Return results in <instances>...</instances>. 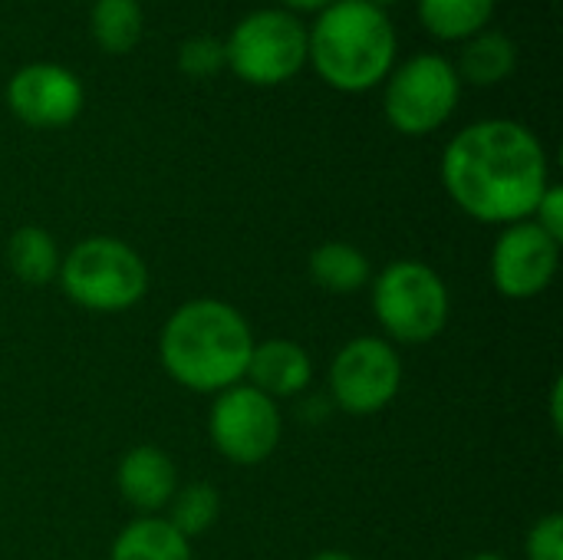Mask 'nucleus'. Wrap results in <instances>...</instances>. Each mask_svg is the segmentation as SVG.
<instances>
[{
    "label": "nucleus",
    "mask_w": 563,
    "mask_h": 560,
    "mask_svg": "<svg viewBox=\"0 0 563 560\" xmlns=\"http://www.w3.org/2000/svg\"><path fill=\"white\" fill-rule=\"evenodd\" d=\"M442 185L475 221H528L548 191V152L541 139L511 119L465 125L442 152Z\"/></svg>",
    "instance_id": "obj_1"
},
{
    "label": "nucleus",
    "mask_w": 563,
    "mask_h": 560,
    "mask_svg": "<svg viewBox=\"0 0 563 560\" xmlns=\"http://www.w3.org/2000/svg\"><path fill=\"white\" fill-rule=\"evenodd\" d=\"M254 337L247 320L221 300H191L178 307L158 337L165 373L195 393H224L247 373Z\"/></svg>",
    "instance_id": "obj_2"
},
{
    "label": "nucleus",
    "mask_w": 563,
    "mask_h": 560,
    "mask_svg": "<svg viewBox=\"0 0 563 560\" xmlns=\"http://www.w3.org/2000/svg\"><path fill=\"white\" fill-rule=\"evenodd\" d=\"M307 59L340 92H366L396 66V26L369 0H336L307 30Z\"/></svg>",
    "instance_id": "obj_3"
},
{
    "label": "nucleus",
    "mask_w": 563,
    "mask_h": 560,
    "mask_svg": "<svg viewBox=\"0 0 563 560\" xmlns=\"http://www.w3.org/2000/svg\"><path fill=\"white\" fill-rule=\"evenodd\" d=\"M59 281L69 300L96 314L135 307L148 287V267L135 248L115 238H86L59 261Z\"/></svg>",
    "instance_id": "obj_4"
},
{
    "label": "nucleus",
    "mask_w": 563,
    "mask_h": 560,
    "mask_svg": "<svg viewBox=\"0 0 563 560\" xmlns=\"http://www.w3.org/2000/svg\"><path fill=\"white\" fill-rule=\"evenodd\" d=\"M307 63V26L284 7H264L234 23L224 66L251 86H280Z\"/></svg>",
    "instance_id": "obj_5"
},
{
    "label": "nucleus",
    "mask_w": 563,
    "mask_h": 560,
    "mask_svg": "<svg viewBox=\"0 0 563 560\" xmlns=\"http://www.w3.org/2000/svg\"><path fill=\"white\" fill-rule=\"evenodd\" d=\"M373 310L393 340L419 347L445 330L449 287L429 264L396 261L373 284Z\"/></svg>",
    "instance_id": "obj_6"
},
{
    "label": "nucleus",
    "mask_w": 563,
    "mask_h": 560,
    "mask_svg": "<svg viewBox=\"0 0 563 560\" xmlns=\"http://www.w3.org/2000/svg\"><path fill=\"white\" fill-rule=\"evenodd\" d=\"M462 79L455 63L442 53H416L386 76L383 109L396 132L429 135L442 129L459 109Z\"/></svg>",
    "instance_id": "obj_7"
},
{
    "label": "nucleus",
    "mask_w": 563,
    "mask_h": 560,
    "mask_svg": "<svg viewBox=\"0 0 563 560\" xmlns=\"http://www.w3.org/2000/svg\"><path fill=\"white\" fill-rule=\"evenodd\" d=\"M208 432L214 449L234 465H257L274 455L280 442V409L254 386H231L218 393Z\"/></svg>",
    "instance_id": "obj_8"
},
{
    "label": "nucleus",
    "mask_w": 563,
    "mask_h": 560,
    "mask_svg": "<svg viewBox=\"0 0 563 560\" xmlns=\"http://www.w3.org/2000/svg\"><path fill=\"white\" fill-rule=\"evenodd\" d=\"M402 386V360L379 337L350 340L330 366V393L340 409L369 416L386 409Z\"/></svg>",
    "instance_id": "obj_9"
},
{
    "label": "nucleus",
    "mask_w": 563,
    "mask_h": 560,
    "mask_svg": "<svg viewBox=\"0 0 563 560\" xmlns=\"http://www.w3.org/2000/svg\"><path fill=\"white\" fill-rule=\"evenodd\" d=\"M561 267V244L531 218L501 231L492 251V281L508 300H531L544 294Z\"/></svg>",
    "instance_id": "obj_10"
},
{
    "label": "nucleus",
    "mask_w": 563,
    "mask_h": 560,
    "mask_svg": "<svg viewBox=\"0 0 563 560\" xmlns=\"http://www.w3.org/2000/svg\"><path fill=\"white\" fill-rule=\"evenodd\" d=\"M82 102L79 76L59 63H26L7 83V106L30 129H63L82 112Z\"/></svg>",
    "instance_id": "obj_11"
},
{
    "label": "nucleus",
    "mask_w": 563,
    "mask_h": 560,
    "mask_svg": "<svg viewBox=\"0 0 563 560\" xmlns=\"http://www.w3.org/2000/svg\"><path fill=\"white\" fill-rule=\"evenodd\" d=\"M257 393H264L267 399H290L297 393H303L313 380V363L307 356V350L294 340H264L254 343L251 360H247V373H244Z\"/></svg>",
    "instance_id": "obj_12"
},
{
    "label": "nucleus",
    "mask_w": 563,
    "mask_h": 560,
    "mask_svg": "<svg viewBox=\"0 0 563 560\" xmlns=\"http://www.w3.org/2000/svg\"><path fill=\"white\" fill-rule=\"evenodd\" d=\"M115 485L135 512L155 515L175 495V462L155 446H135L119 462Z\"/></svg>",
    "instance_id": "obj_13"
},
{
    "label": "nucleus",
    "mask_w": 563,
    "mask_h": 560,
    "mask_svg": "<svg viewBox=\"0 0 563 560\" xmlns=\"http://www.w3.org/2000/svg\"><path fill=\"white\" fill-rule=\"evenodd\" d=\"M515 66H518V50L511 36H505L501 30H482L462 43L455 73L459 79H468L475 86H495L508 79Z\"/></svg>",
    "instance_id": "obj_14"
},
{
    "label": "nucleus",
    "mask_w": 563,
    "mask_h": 560,
    "mask_svg": "<svg viewBox=\"0 0 563 560\" xmlns=\"http://www.w3.org/2000/svg\"><path fill=\"white\" fill-rule=\"evenodd\" d=\"M112 560H191V541L181 538L165 518L145 515L119 531Z\"/></svg>",
    "instance_id": "obj_15"
},
{
    "label": "nucleus",
    "mask_w": 563,
    "mask_h": 560,
    "mask_svg": "<svg viewBox=\"0 0 563 560\" xmlns=\"http://www.w3.org/2000/svg\"><path fill=\"white\" fill-rule=\"evenodd\" d=\"M498 0H416L422 26L435 40L465 43L468 36L488 30Z\"/></svg>",
    "instance_id": "obj_16"
},
{
    "label": "nucleus",
    "mask_w": 563,
    "mask_h": 560,
    "mask_svg": "<svg viewBox=\"0 0 563 560\" xmlns=\"http://www.w3.org/2000/svg\"><path fill=\"white\" fill-rule=\"evenodd\" d=\"M369 261L346 241H327L310 254V277L330 294H353L369 284Z\"/></svg>",
    "instance_id": "obj_17"
},
{
    "label": "nucleus",
    "mask_w": 563,
    "mask_h": 560,
    "mask_svg": "<svg viewBox=\"0 0 563 560\" xmlns=\"http://www.w3.org/2000/svg\"><path fill=\"white\" fill-rule=\"evenodd\" d=\"M89 30L99 50L122 56L135 50L142 36V3L139 0H96L89 13Z\"/></svg>",
    "instance_id": "obj_18"
},
{
    "label": "nucleus",
    "mask_w": 563,
    "mask_h": 560,
    "mask_svg": "<svg viewBox=\"0 0 563 560\" xmlns=\"http://www.w3.org/2000/svg\"><path fill=\"white\" fill-rule=\"evenodd\" d=\"M7 264L23 284H49L59 277V248L43 228H20L7 244Z\"/></svg>",
    "instance_id": "obj_19"
},
{
    "label": "nucleus",
    "mask_w": 563,
    "mask_h": 560,
    "mask_svg": "<svg viewBox=\"0 0 563 560\" xmlns=\"http://www.w3.org/2000/svg\"><path fill=\"white\" fill-rule=\"evenodd\" d=\"M172 515L165 518L181 538H198L205 535L214 521H218V512H221V498L211 485L198 482V485H188L185 492L172 495Z\"/></svg>",
    "instance_id": "obj_20"
},
{
    "label": "nucleus",
    "mask_w": 563,
    "mask_h": 560,
    "mask_svg": "<svg viewBox=\"0 0 563 560\" xmlns=\"http://www.w3.org/2000/svg\"><path fill=\"white\" fill-rule=\"evenodd\" d=\"M224 66V40L214 33H195L178 46V69L195 79H208Z\"/></svg>",
    "instance_id": "obj_21"
},
{
    "label": "nucleus",
    "mask_w": 563,
    "mask_h": 560,
    "mask_svg": "<svg viewBox=\"0 0 563 560\" xmlns=\"http://www.w3.org/2000/svg\"><path fill=\"white\" fill-rule=\"evenodd\" d=\"M528 560H563V518L548 515L528 535Z\"/></svg>",
    "instance_id": "obj_22"
},
{
    "label": "nucleus",
    "mask_w": 563,
    "mask_h": 560,
    "mask_svg": "<svg viewBox=\"0 0 563 560\" xmlns=\"http://www.w3.org/2000/svg\"><path fill=\"white\" fill-rule=\"evenodd\" d=\"M534 224L551 234L558 244H563V188L561 185H548V191L541 195L538 208H534Z\"/></svg>",
    "instance_id": "obj_23"
},
{
    "label": "nucleus",
    "mask_w": 563,
    "mask_h": 560,
    "mask_svg": "<svg viewBox=\"0 0 563 560\" xmlns=\"http://www.w3.org/2000/svg\"><path fill=\"white\" fill-rule=\"evenodd\" d=\"M330 3H336V0H284V7H287L290 13H320V10H327Z\"/></svg>",
    "instance_id": "obj_24"
},
{
    "label": "nucleus",
    "mask_w": 563,
    "mask_h": 560,
    "mask_svg": "<svg viewBox=\"0 0 563 560\" xmlns=\"http://www.w3.org/2000/svg\"><path fill=\"white\" fill-rule=\"evenodd\" d=\"M563 396V383L561 380H558V383H554V393H551V409H554V416H551V419H554V429H558V432H561L563 429V419H561V399Z\"/></svg>",
    "instance_id": "obj_25"
},
{
    "label": "nucleus",
    "mask_w": 563,
    "mask_h": 560,
    "mask_svg": "<svg viewBox=\"0 0 563 560\" xmlns=\"http://www.w3.org/2000/svg\"><path fill=\"white\" fill-rule=\"evenodd\" d=\"M310 560H353L350 554H343V551H323V554H317V558Z\"/></svg>",
    "instance_id": "obj_26"
},
{
    "label": "nucleus",
    "mask_w": 563,
    "mask_h": 560,
    "mask_svg": "<svg viewBox=\"0 0 563 560\" xmlns=\"http://www.w3.org/2000/svg\"><path fill=\"white\" fill-rule=\"evenodd\" d=\"M468 560H508V558H501V554H495V551H485V554H475V558H468Z\"/></svg>",
    "instance_id": "obj_27"
},
{
    "label": "nucleus",
    "mask_w": 563,
    "mask_h": 560,
    "mask_svg": "<svg viewBox=\"0 0 563 560\" xmlns=\"http://www.w3.org/2000/svg\"><path fill=\"white\" fill-rule=\"evenodd\" d=\"M369 3H373V7H379V10H386V7H393L396 0H369Z\"/></svg>",
    "instance_id": "obj_28"
}]
</instances>
